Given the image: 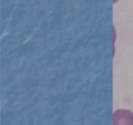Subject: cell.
Returning <instances> with one entry per match:
<instances>
[{
    "label": "cell",
    "mask_w": 133,
    "mask_h": 125,
    "mask_svg": "<svg viewBox=\"0 0 133 125\" xmlns=\"http://www.w3.org/2000/svg\"><path fill=\"white\" fill-rule=\"evenodd\" d=\"M113 125H133V112L128 109H117L113 114Z\"/></svg>",
    "instance_id": "obj_1"
}]
</instances>
